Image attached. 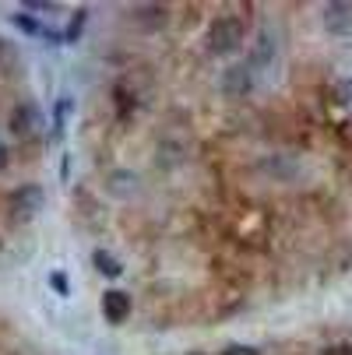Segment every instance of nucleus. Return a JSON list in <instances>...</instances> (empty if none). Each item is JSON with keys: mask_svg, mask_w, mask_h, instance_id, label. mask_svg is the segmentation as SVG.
Wrapping results in <instances>:
<instances>
[{"mask_svg": "<svg viewBox=\"0 0 352 355\" xmlns=\"http://www.w3.org/2000/svg\"><path fill=\"white\" fill-rule=\"evenodd\" d=\"M222 355H258V348H250V345H229Z\"/></svg>", "mask_w": 352, "mask_h": 355, "instance_id": "9d476101", "label": "nucleus"}, {"mask_svg": "<svg viewBox=\"0 0 352 355\" xmlns=\"http://www.w3.org/2000/svg\"><path fill=\"white\" fill-rule=\"evenodd\" d=\"M39 200H42V190L22 187V190L11 197V211H15V215H32V211L39 208Z\"/></svg>", "mask_w": 352, "mask_h": 355, "instance_id": "39448f33", "label": "nucleus"}, {"mask_svg": "<svg viewBox=\"0 0 352 355\" xmlns=\"http://www.w3.org/2000/svg\"><path fill=\"white\" fill-rule=\"evenodd\" d=\"M15 25H18L22 32H28V35H46V28H42L35 18H28L25 11H18V15H15Z\"/></svg>", "mask_w": 352, "mask_h": 355, "instance_id": "6e6552de", "label": "nucleus"}, {"mask_svg": "<svg viewBox=\"0 0 352 355\" xmlns=\"http://www.w3.org/2000/svg\"><path fill=\"white\" fill-rule=\"evenodd\" d=\"M53 288H57V292H67V285H64V275H53Z\"/></svg>", "mask_w": 352, "mask_h": 355, "instance_id": "f8f14e48", "label": "nucleus"}, {"mask_svg": "<svg viewBox=\"0 0 352 355\" xmlns=\"http://www.w3.org/2000/svg\"><path fill=\"white\" fill-rule=\"evenodd\" d=\"M103 306H106V317H110V324H124L127 320V313H131V299H127V292H106V299H103Z\"/></svg>", "mask_w": 352, "mask_h": 355, "instance_id": "20e7f679", "label": "nucleus"}, {"mask_svg": "<svg viewBox=\"0 0 352 355\" xmlns=\"http://www.w3.org/2000/svg\"><path fill=\"white\" fill-rule=\"evenodd\" d=\"M39 127H42V116H39V110L32 103L15 106V113H11V134L15 137H32Z\"/></svg>", "mask_w": 352, "mask_h": 355, "instance_id": "f03ea898", "label": "nucleus"}, {"mask_svg": "<svg viewBox=\"0 0 352 355\" xmlns=\"http://www.w3.org/2000/svg\"><path fill=\"white\" fill-rule=\"evenodd\" d=\"M335 103H338L342 110H352V78H342V81L335 85Z\"/></svg>", "mask_w": 352, "mask_h": 355, "instance_id": "0eeeda50", "label": "nucleus"}, {"mask_svg": "<svg viewBox=\"0 0 352 355\" xmlns=\"http://www.w3.org/2000/svg\"><path fill=\"white\" fill-rule=\"evenodd\" d=\"M95 264H99V268H103L106 275H113V278H117V271H120V268H117V264H113V261L106 257V253H95Z\"/></svg>", "mask_w": 352, "mask_h": 355, "instance_id": "1a4fd4ad", "label": "nucleus"}, {"mask_svg": "<svg viewBox=\"0 0 352 355\" xmlns=\"http://www.w3.org/2000/svg\"><path fill=\"white\" fill-rule=\"evenodd\" d=\"M137 18H144V28H162L166 8H137Z\"/></svg>", "mask_w": 352, "mask_h": 355, "instance_id": "423d86ee", "label": "nucleus"}, {"mask_svg": "<svg viewBox=\"0 0 352 355\" xmlns=\"http://www.w3.org/2000/svg\"><path fill=\"white\" fill-rule=\"evenodd\" d=\"M321 21H324V28L335 32V35L352 32V4H328V8L321 11Z\"/></svg>", "mask_w": 352, "mask_h": 355, "instance_id": "7ed1b4c3", "label": "nucleus"}, {"mask_svg": "<svg viewBox=\"0 0 352 355\" xmlns=\"http://www.w3.org/2000/svg\"><path fill=\"white\" fill-rule=\"evenodd\" d=\"M317 355H352V348H349V345H328V348L317 352Z\"/></svg>", "mask_w": 352, "mask_h": 355, "instance_id": "9b49d317", "label": "nucleus"}, {"mask_svg": "<svg viewBox=\"0 0 352 355\" xmlns=\"http://www.w3.org/2000/svg\"><path fill=\"white\" fill-rule=\"evenodd\" d=\"M243 35H246V21L240 15H219L208 25V49L212 53H233V49H240Z\"/></svg>", "mask_w": 352, "mask_h": 355, "instance_id": "f257e3e1", "label": "nucleus"}]
</instances>
